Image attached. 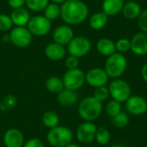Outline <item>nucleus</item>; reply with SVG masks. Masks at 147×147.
<instances>
[{
  "instance_id": "nucleus-31",
  "label": "nucleus",
  "mask_w": 147,
  "mask_h": 147,
  "mask_svg": "<svg viewBox=\"0 0 147 147\" xmlns=\"http://www.w3.org/2000/svg\"><path fill=\"white\" fill-rule=\"evenodd\" d=\"M93 96L101 102L107 101L110 96L109 88L107 86H102V87L96 88L94 90V93H93Z\"/></svg>"
},
{
  "instance_id": "nucleus-38",
  "label": "nucleus",
  "mask_w": 147,
  "mask_h": 147,
  "mask_svg": "<svg viewBox=\"0 0 147 147\" xmlns=\"http://www.w3.org/2000/svg\"><path fill=\"white\" fill-rule=\"evenodd\" d=\"M141 77L143 80L147 84V63H146L141 68Z\"/></svg>"
},
{
  "instance_id": "nucleus-29",
  "label": "nucleus",
  "mask_w": 147,
  "mask_h": 147,
  "mask_svg": "<svg viewBox=\"0 0 147 147\" xmlns=\"http://www.w3.org/2000/svg\"><path fill=\"white\" fill-rule=\"evenodd\" d=\"M105 112L110 117L115 116L121 112V103L114 99L109 101L105 106Z\"/></svg>"
},
{
  "instance_id": "nucleus-12",
  "label": "nucleus",
  "mask_w": 147,
  "mask_h": 147,
  "mask_svg": "<svg viewBox=\"0 0 147 147\" xmlns=\"http://www.w3.org/2000/svg\"><path fill=\"white\" fill-rule=\"evenodd\" d=\"M125 103L127 112L133 115L140 116L147 112V101L141 96L131 95Z\"/></svg>"
},
{
  "instance_id": "nucleus-33",
  "label": "nucleus",
  "mask_w": 147,
  "mask_h": 147,
  "mask_svg": "<svg viewBox=\"0 0 147 147\" xmlns=\"http://www.w3.org/2000/svg\"><path fill=\"white\" fill-rule=\"evenodd\" d=\"M137 25L140 32L147 34V9L141 11L140 16L137 18Z\"/></svg>"
},
{
  "instance_id": "nucleus-24",
  "label": "nucleus",
  "mask_w": 147,
  "mask_h": 147,
  "mask_svg": "<svg viewBox=\"0 0 147 147\" xmlns=\"http://www.w3.org/2000/svg\"><path fill=\"white\" fill-rule=\"evenodd\" d=\"M42 124L49 129L54 128L59 124V116L55 111H47L43 114L41 118Z\"/></svg>"
},
{
  "instance_id": "nucleus-1",
  "label": "nucleus",
  "mask_w": 147,
  "mask_h": 147,
  "mask_svg": "<svg viewBox=\"0 0 147 147\" xmlns=\"http://www.w3.org/2000/svg\"><path fill=\"white\" fill-rule=\"evenodd\" d=\"M60 17L70 26L83 23L89 16V7L81 0H66L60 5Z\"/></svg>"
},
{
  "instance_id": "nucleus-16",
  "label": "nucleus",
  "mask_w": 147,
  "mask_h": 147,
  "mask_svg": "<svg viewBox=\"0 0 147 147\" xmlns=\"http://www.w3.org/2000/svg\"><path fill=\"white\" fill-rule=\"evenodd\" d=\"M44 53L48 59L53 61H59L65 57L66 50L65 46H62L56 42H51L46 46Z\"/></svg>"
},
{
  "instance_id": "nucleus-6",
  "label": "nucleus",
  "mask_w": 147,
  "mask_h": 147,
  "mask_svg": "<svg viewBox=\"0 0 147 147\" xmlns=\"http://www.w3.org/2000/svg\"><path fill=\"white\" fill-rule=\"evenodd\" d=\"M91 50V41L85 36H74L67 45V51L70 55L77 58L86 56Z\"/></svg>"
},
{
  "instance_id": "nucleus-17",
  "label": "nucleus",
  "mask_w": 147,
  "mask_h": 147,
  "mask_svg": "<svg viewBox=\"0 0 147 147\" xmlns=\"http://www.w3.org/2000/svg\"><path fill=\"white\" fill-rule=\"evenodd\" d=\"M57 102L61 107L71 108L78 102V95L74 90L64 89L57 94Z\"/></svg>"
},
{
  "instance_id": "nucleus-41",
  "label": "nucleus",
  "mask_w": 147,
  "mask_h": 147,
  "mask_svg": "<svg viewBox=\"0 0 147 147\" xmlns=\"http://www.w3.org/2000/svg\"><path fill=\"white\" fill-rule=\"evenodd\" d=\"M65 147H80L78 145H77V144H74V143H71V144H69V145H67Z\"/></svg>"
},
{
  "instance_id": "nucleus-23",
  "label": "nucleus",
  "mask_w": 147,
  "mask_h": 147,
  "mask_svg": "<svg viewBox=\"0 0 147 147\" xmlns=\"http://www.w3.org/2000/svg\"><path fill=\"white\" fill-rule=\"evenodd\" d=\"M45 86H46V89L50 93H53V94H59L65 89L62 78L58 76L49 77L46 80Z\"/></svg>"
},
{
  "instance_id": "nucleus-34",
  "label": "nucleus",
  "mask_w": 147,
  "mask_h": 147,
  "mask_svg": "<svg viewBox=\"0 0 147 147\" xmlns=\"http://www.w3.org/2000/svg\"><path fill=\"white\" fill-rule=\"evenodd\" d=\"M16 104V98L14 96H7L3 102H2V104L0 105L2 110L5 111V110H9L12 108H14Z\"/></svg>"
},
{
  "instance_id": "nucleus-22",
  "label": "nucleus",
  "mask_w": 147,
  "mask_h": 147,
  "mask_svg": "<svg viewBox=\"0 0 147 147\" xmlns=\"http://www.w3.org/2000/svg\"><path fill=\"white\" fill-rule=\"evenodd\" d=\"M108 21H109V16L102 11H99V12H96L90 17L89 24L92 29L101 30L107 25Z\"/></svg>"
},
{
  "instance_id": "nucleus-15",
  "label": "nucleus",
  "mask_w": 147,
  "mask_h": 147,
  "mask_svg": "<svg viewBox=\"0 0 147 147\" xmlns=\"http://www.w3.org/2000/svg\"><path fill=\"white\" fill-rule=\"evenodd\" d=\"M131 51L138 56L147 54V34L139 32L131 39Z\"/></svg>"
},
{
  "instance_id": "nucleus-8",
  "label": "nucleus",
  "mask_w": 147,
  "mask_h": 147,
  "mask_svg": "<svg viewBox=\"0 0 147 147\" xmlns=\"http://www.w3.org/2000/svg\"><path fill=\"white\" fill-rule=\"evenodd\" d=\"M62 80L65 89L77 91L82 88L85 83V73L79 68L67 70L64 74Z\"/></svg>"
},
{
  "instance_id": "nucleus-39",
  "label": "nucleus",
  "mask_w": 147,
  "mask_h": 147,
  "mask_svg": "<svg viewBox=\"0 0 147 147\" xmlns=\"http://www.w3.org/2000/svg\"><path fill=\"white\" fill-rule=\"evenodd\" d=\"M49 1H51L52 3H57V4H59V5H61L62 3H64L66 0H49Z\"/></svg>"
},
{
  "instance_id": "nucleus-5",
  "label": "nucleus",
  "mask_w": 147,
  "mask_h": 147,
  "mask_svg": "<svg viewBox=\"0 0 147 147\" xmlns=\"http://www.w3.org/2000/svg\"><path fill=\"white\" fill-rule=\"evenodd\" d=\"M109 94L112 99L122 103L126 102V101L131 96V86L129 84L121 78L113 79V81L109 85Z\"/></svg>"
},
{
  "instance_id": "nucleus-26",
  "label": "nucleus",
  "mask_w": 147,
  "mask_h": 147,
  "mask_svg": "<svg viewBox=\"0 0 147 147\" xmlns=\"http://www.w3.org/2000/svg\"><path fill=\"white\" fill-rule=\"evenodd\" d=\"M110 140H111V134L107 128L102 127H97L95 136V140L96 141L97 144L101 146H105L109 143Z\"/></svg>"
},
{
  "instance_id": "nucleus-14",
  "label": "nucleus",
  "mask_w": 147,
  "mask_h": 147,
  "mask_svg": "<svg viewBox=\"0 0 147 147\" xmlns=\"http://www.w3.org/2000/svg\"><path fill=\"white\" fill-rule=\"evenodd\" d=\"M24 135L16 128L8 129L3 137V144L6 147H22L24 145Z\"/></svg>"
},
{
  "instance_id": "nucleus-37",
  "label": "nucleus",
  "mask_w": 147,
  "mask_h": 147,
  "mask_svg": "<svg viewBox=\"0 0 147 147\" xmlns=\"http://www.w3.org/2000/svg\"><path fill=\"white\" fill-rule=\"evenodd\" d=\"M8 3L12 9H16L24 7L26 4V0H8Z\"/></svg>"
},
{
  "instance_id": "nucleus-10",
  "label": "nucleus",
  "mask_w": 147,
  "mask_h": 147,
  "mask_svg": "<svg viewBox=\"0 0 147 147\" xmlns=\"http://www.w3.org/2000/svg\"><path fill=\"white\" fill-rule=\"evenodd\" d=\"M109 76L105 70L100 67H94L90 69L85 73V82L93 88L106 86L109 82Z\"/></svg>"
},
{
  "instance_id": "nucleus-36",
  "label": "nucleus",
  "mask_w": 147,
  "mask_h": 147,
  "mask_svg": "<svg viewBox=\"0 0 147 147\" xmlns=\"http://www.w3.org/2000/svg\"><path fill=\"white\" fill-rule=\"evenodd\" d=\"M22 147H45V145L40 139L32 138L25 142Z\"/></svg>"
},
{
  "instance_id": "nucleus-44",
  "label": "nucleus",
  "mask_w": 147,
  "mask_h": 147,
  "mask_svg": "<svg viewBox=\"0 0 147 147\" xmlns=\"http://www.w3.org/2000/svg\"><path fill=\"white\" fill-rule=\"evenodd\" d=\"M7 1H8V0H7Z\"/></svg>"
},
{
  "instance_id": "nucleus-32",
  "label": "nucleus",
  "mask_w": 147,
  "mask_h": 147,
  "mask_svg": "<svg viewBox=\"0 0 147 147\" xmlns=\"http://www.w3.org/2000/svg\"><path fill=\"white\" fill-rule=\"evenodd\" d=\"M13 22L9 15L1 13L0 14V31L7 32L11 30L13 28Z\"/></svg>"
},
{
  "instance_id": "nucleus-21",
  "label": "nucleus",
  "mask_w": 147,
  "mask_h": 147,
  "mask_svg": "<svg viewBox=\"0 0 147 147\" xmlns=\"http://www.w3.org/2000/svg\"><path fill=\"white\" fill-rule=\"evenodd\" d=\"M96 50L97 52L105 57H109L110 55L116 53V47H115V42L109 38H102L98 40L96 42Z\"/></svg>"
},
{
  "instance_id": "nucleus-19",
  "label": "nucleus",
  "mask_w": 147,
  "mask_h": 147,
  "mask_svg": "<svg viewBox=\"0 0 147 147\" xmlns=\"http://www.w3.org/2000/svg\"><path fill=\"white\" fill-rule=\"evenodd\" d=\"M124 3V0H103L102 3V11L108 16H116L121 13Z\"/></svg>"
},
{
  "instance_id": "nucleus-27",
  "label": "nucleus",
  "mask_w": 147,
  "mask_h": 147,
  "mask_svg": "<svg viewBox=\"0 0 147 147\" xmlns=\"http://www.w3.org/2000/svg\"><path fill=\"white\" fill-rule=\"evenodd\" d=\"M129 123V116L125 112H121L114 117H111V124L116 128H125Z\"/></svg>"
},
{
  "instance_id": "nucleus-42",
  "label": "nucleus",
  "mask_w": 147,
  "mask_h": 147,
  "mask_svg": "<svg viewBox=\"0 0 147 147\" xmlns=\"http://www.w3.org/2000/svg\"><path fill=\"white\" fill-rule=\"evenodd\" d=\"M109 147H124V146H122L121 144H114V145H111Z\"/></svg>"
},
{
  "instance_id": "nucleus-40",
  "label": "nucleus",
  "mask_w": 147,
  "mask_h": 147,
  "mask_svg": "<svg viewBox=\"0 0 147 147\" xmlns=\"http://www.w3.org/2000/svg\"><path fill=\"white\" fill-rule=\"evenodd\" d=\"M3 40L4 42H10L9 34H4V36H3Z\"/></svg>"
},
{
  "instance_id": "nucleus-9",
  "label": "nucleus",
  "mask_w": 147,
  "mask_h": 147,
  "mask_svg": "<svg viewBox=\"0 0 147 147\" xmlns=\"http://www.w3.org/2000/svg\"><path fill=\"white\" fill-rule=\"evenodd\" d=\"M9 35L10 42L14 46L21 48L28 47L33 40V35L27 27H14Z\"/></svg>"
},
{
  "instance_id": "nucleus-30",
  "label": "nucleus",
  "mask_w": 147,
  "mask_h": 147,
  "mask_svg": "<svg viewBox=\"0 0 147 147\" xmlns=\"http://www.w3.org/2000/svg\"><path fill=\"white\" fill-rule=\"evenodd\" d=\"M116 52L120 53H126L131 51V40L127 38H121L115 42Z\"/></svg>"
},
{
  "instance_id": "nucleus-11",
  "label": "nucleus",
  "mask_w": 147,
  "mask_h": 147,
  "mask_svg": "<svg viewBox=\"0 0 147 147\" xmlns=\"http://www.w3.org/2000/svg\"><path fill=\"white\" fill-rule=\"evenodd\" d=\"M96 126L92 121H84L76 130V138L82 144H90L95 140Z\"/></svg>"
},
{
  "instance_id": "nucleus-20",
  "label": "nucleus",
  "mask_w": 147,
  "mask_h": 147,
  "mask_svg": "<svg viewBox=\"0 0 147 147\" xmlns=\"http://www.w3.org/2000/svg\"><path fill=\"white\" fill-rule=\"evenodd\" d=\"M142 11L140 4L135 1H127L121 10V14L127 20L137 19Z\"/></svg>"
},
{
  "instance_id": "nucleus-43",
  "label": "nucleus",
  "mask_w": 147,
  "mask_h": 147,
  "mask_svg": "<svg viewBox=\"0 0 147 147\" xmlns=\"http://www.w3.org/2000/svg\"><path fill=\"white\" fill-rule=\"evenodd\" d=\"M124 1H126V2H127V1H135V0H124Z\"/></svg>"
},
{
  "instance_id": "nucleus-7",
  "label": "nucleus",
  "mask_w": 147,
  "mask_h": 147,
  "mask_svg": "<svg viewBox=\"0 0 147 147\" xmlns=\"http://www.w3.org/2000/svg\"><path fill=\"white\" fill-rule=\"evenodd\" d=\"M28 29L33 36L41 37L47 35L52 28V22L44 16L36 15L32 16L27 25Z\"/></svg>"
},
{
  "instance_id": "nucleus-18",
  "label": "nucleus",
  "mask_w": 147,
  "mask_h": 147,
  "mask_svg": "<svg viewBox=\"0 0 147 147\" xmlns=\"http://www.w3.org/2000/svg\"><path fill=\"white\" fill-rule=\"evenodd\" d=\"M9 16L15 27H27L31 18L29 11L24 7L12 9Z\"/></svg>"
},
{
  "instance_id": "nucleus-25",
  "label": "nucleus",
  "mask_w": 147,
  "mask_h": 147,
  "mask_svg": "<svg viewBox=\"0 0 147 147\" xmlns=\"http://www.w3.org/2000/svg\"><path fill=\"white\" fill-rule=\"evenodd\" d=\"M44 11V16L48 19L49 21H54L60 17V13H61V8L59 4L53 3H49V4L46 7V9L43 10Z\"/></svg>"
},
{
  "instance_id": "nucleus-28",
  "label": "nucleus",
  "mask_w": 147,
  "mask_h": 147,
  "mask_svg": "<svg viewBox=\"0 0 147 147\" xmlns=\"http://www.w3.org/2000/svg\"><path fill=\"white\" fill-rule=\"evenodd\" d=\"M49 4V0H26V6L28 9L34 12L43 11Z\"/></svg>"
},
{
  "instance_id": "nucleus-3",
  "label": "nucleus",
  "mask_w": 147,
  "mask_h": 147,
  "mask_svg": "<svg viewBox=\"0 0 147 147\" xmlns=\"http://www.w3.org/2000/svg\"><path fill=\"white\" fill-rule=\"evenodd\" d=\"M127 68V59L126 56L120 53H115L107 58L104 65V70L109 78H120Z\"/></svg>"
},
{
  "instance_id": "nucleus-2",
  "label": "nucleus",
  "mask_w": 147,
  "mask_h": 147,
  "mask_svg": "<svg viewBox=\"0 0 147 147\" xmlns=\"http://www.w3.org/2000/svg\"><path fill=\"white\" fill-rule=\"evenodd\" d=\"M103 110L102 102L96 100L93 96L84 98L78 105V112L84 121H94L100 117Z\"/></svg>"
},
{
  "instance_id": "nucleus-4",
  "label": "nucleus",
  "mask_w": 147,
  "mask_h": 147,
  "mask_svg": "<svg viewBox=\"0 0 147 147\" xmlns=\"http://www.w3.org/2000/svg\"><path fill=\"white\" fill-rule=\"evenodd\" d=\"M73 133L65 126H58L49 129L47 134V140L52 147H65L72 143Z\"/></svg>"
},
{
  "instance_id": "nucleus-13",
  "label": "nucleus",
  "mask_w": 147,
  "mask_h": 147,
  "mask_svg": "<svg viewBox=\"0 0 147 147\" xmlns=\"http://www.w3.org/2000/svg\"><path fill=\"white\" fill-rule=\"evenodd\" d=\"M74 37V31L70 25L61 24L55 28L53 32V42L62 46H67Z\"/></svg>"
},
{
  "instance_id": "nucleus-35",
  "label": "nucleus",
  "mask_w": 147,
  "mask_h": 147,
  "mask_svg": "<svg viewBox=\"0 0 147 147\" xmlns=\"http://www.w3.org/2000/svg\"><path fill=\"white\" fill-rule=\"evenodd\" d=\"M78 65H79V59L72 55H69L65 60V65L67 68V70L77 69L78 68Z\"/></svg>"
}]
</instances>
